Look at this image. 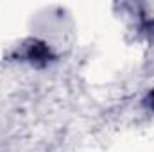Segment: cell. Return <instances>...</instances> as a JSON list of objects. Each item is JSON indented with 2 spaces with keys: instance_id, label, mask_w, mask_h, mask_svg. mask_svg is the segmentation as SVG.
Here are the masks:
<instances>
[{
  "instance_id": "6da1fadb",
  "label": "cell",
  "mask_w": 154,
  "mask_h": 152,
  "mask_svg": "<svg viewBox=\"0 0 154 152\" xmlns=\"http://www.w3.org/2000/svg\"><path fill=\"white\" fill-rule=\"evenodd\" d=\"M27 57L34 63H45L50 57V50L43 41H34L27 50Z\"/></svg>"
},
{
  "instance_id": "7a4b0ae2",
  "label": "cell",
  "mask_w": 154,
  "mask_h": 152,
  "mask_svg": "<svg viewBox=\"0 0 154 152\" xmlns=\"http://www.w3.org/2000/svg\"><path fill=\"white\" fill-rule=\"evenodd\" d=\"M147 100H149V106H151V108L154 109V90L151 91V93H149V97H147Z\"/></svg>"
}]
</instances>
